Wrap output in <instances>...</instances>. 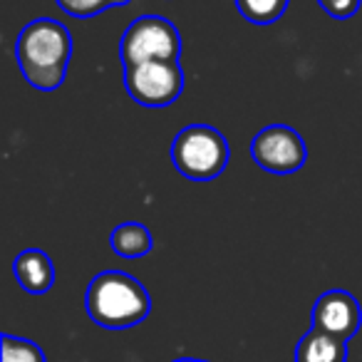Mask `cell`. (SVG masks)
Instances as JSON below:
<instances>
[{
  "mask_svg": "<svg viewBox=\"0 0 362 362\" xmlns=\"http://www.w3.org/2000/svg\"><path fill=\"white\" fill-rule=\"evenodd\" d=\"M13 276L21 283V288L30 296H42L55 283V266L50 256L40 248H28L18 253L13 261Z\"/></svg>",
  "mask_w": 362,
  "mask_h": 362,
  "instance_id": "obj_8",
  "label": "cell"
},
{
  "mask_svg": "<svg viewBox=\"0 0 362 362\" xmlns=\"http://www.w3.org/2000/svg\"><path fill=\"white\" fill-rule=\"evenodd\" d=\"M87 315L105 330H127L146 320L151 298L134 276L124 271H102L87 286Z\"/></svg>",
  "mask_w": 362,
  "mask_h": 362,
  "instance_id": "obj_2",
  "label": "cell"
},
{
  "mask_svg": "<svg viewBox=\"0 0 362 362\" xmlns=\"http://www.w3.org/2000/svg\"><path fill=\"white\" fill-rule=\"evenodd\" d=\"M228 141L216 127L189 124L171 141V164L189 181H214L228 164Z\"/></svg>",
  "mask_w": 362,
  "mask_h": 362,
  "instance_id": "obj_3",
  "label": "cell"
},
{
  "mask_svg": "<svg viewBox=\"0 0 362 362\" xmlns=\"http://www.w3.org/2000/svg\"><path fill=\"white\" fill-rule=\"evenodd\" d=\"M243 18L253 25H271L281 21L288 8V0H233Z\"/></svg>",
  "mask_w": 362,
  "mask_h": 362,
  "instance_id": "obj_11",
  "label": "cell"
},
{
  "mask_svg": "<svg viewBox=\"0 0 362 362\" xmlns=\"http://www.w3.org/2000/svg\"><path fill=\"white\" fill-rule=\"evenodd\" d=\"M296 362H347V342L310 327L296 345Z\"/></svg>",
  "mask_w": 362,
  "mask_h": 362,
  "instance_id": "obj_9",
  "label": "cell"
},
{
  "mask_svg": "<svg viewBox=\"0 0 362 362\" xmlns=\"http://www.w3.org/2000/svg\"><path fill=\"white\" fill-rule=\"evenodd\" d=\"M317 3L335 21H350L362 6V0H317Z\"/></svg>",
  "mask_w": 362,
  "mask_h": 362,
  "instance_id": "obj_14",
  "label": "cell"
},
{
  "mask_svg": "<svg viewBox=\"0 0 362 362\" xmlns=\"http://www.w3.org/2000/svg\"><path fill=\"white\" fill-rule=\"evenodd\" d=\"M171 362H209V360H197V357H179V360H171Z\"/></svg>",
  "mask_w": 362,
  "mask_h": 362,
  "instance_id": "obj_15",
  "label": "cell"
},
{
  "mask_svg": "<svg viewBox=\"0 0 362 362\" xmlns=\"http://www.w3.org/2000/svg\"><path fill=\"white\" fill-rule=\"evenodd\" d=\"M310 320L315 330H322L337 340L347 342L362 327V308L352 293L335 288V291H327L317 298L313 305Z\"/></svg>",
  "mask_w": 362,
  "mask_h": 362,
  "instance_id": "obj_7",
  "label": "cell"
},
{
  "mask_svg": "<svg viewBox=\"0 0 362 362\" xmlns=\"http://www.w3.org/2000/svg\"><path fill=\"white\" fill-rule=\"evenodd\" d=\"M119 57L124 67L141 62L179 60L181 35L171 21L161 16H141L124 30L119 42Z\"/></svg>",
  "mask_w": 362,
  "mask_h": 362,
  "instance_id": "obj_4",
  "label": "cell"
},
{
  "mask_svg": "<svg viewBox=\"0 0 362 362\" xmlns=\"http://www.w3.org/2000/svg\"><path fill=\"white\" fill-rule=\"evenodd\" d=\"M184 70L179 60L141 62L124 67V87L129 97L141 107H169L184 92Z\"/></svg>",
  "mask_w": 362,
  "mask_h": 362,
  "instance_id": "obj_5",
  "label": "cell"
},
{
  "mask_svg": "<svg viewBox=\"0 0 362 362\" xmlns=\"http://www.w3.org/2000/svg\"><path fill=\"white\" fill-rule=\"evenodd\" d=\"M55 3L67 16L87 21V18H95V16H100V13L110 11V8L129 6L132 0H55Z\"/></svg>",
  "mask_w": 362,
  "mask_h": 362,
  "instance_id": "obj_13",
  "label": "cell"
},
{
  "mask_svg": "<svg viewBox=\"0 0 362 362\" xmlns=\"http://www.w3.org/2000/svg\"><path fill=\"white\" fill-rule=\"evenodd\" d=\"M251 159L268 174H293L308 161L303 136L288 124H271L251 141Z\"/></svg>",
  "mask_w": 362,
  "mask_h": 362,
  "instance_id": "obj_6",
  "label": "cell"
},
{
  "mask_svg": "<svg viewBox=\"0 0 362 362\" xmlns=\"http://www.w3.org/2000/svg\"><path fill=\"white\" fill-rule=\"evenodd\" d=\"M70 57V30L50 18H37V21L28 23L16 40L18 67L35 90H57L67 77Z\"/></svg>",
  "mask_w": 362,
  "mask_h": 362,
  "instance_id": "obj_1",
  "label": "cell"
},
{
  "mask_svg": "<svg viewBox=\"0 0 362 362\" xmlns=\"http://www.w3.org/2000/svg\"><path fill=\"white\" fill-rule=\"evenodd\" d=\"M112 251L122 258H141L151 251V233L144 223L127 221L112 231L110 236Z\"/></svg>",
  "mask_w": 362,
  "mask_h": 362,
  "instance_id": "obj_10",
  "label": "cell"
},
{
  "mask_svg": "<svg viewBox=\"0 0 362 362\" xmlns=\"http://www.w3.org/2000/svg\"><path fill=\"white\" fill-rule=\"evenodd\" d=\"M3 362H47L45 352L33 340L16 335H3Z\"/></svg>",
  "mask_w": 362,
  "mask_h": 362,
  "instance_id": "obj_12",
  "label": "cell"
}]
</instances>
